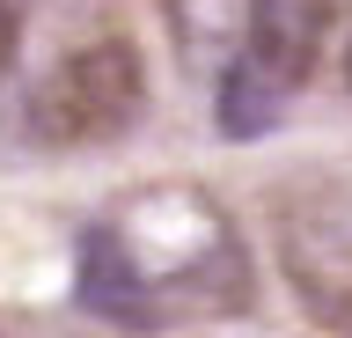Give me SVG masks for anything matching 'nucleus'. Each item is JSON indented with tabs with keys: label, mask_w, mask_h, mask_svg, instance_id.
I'll return each mask as SVG.
<instances>
[{
	"label": "nucleus",
	"mask_w": 352,
	"mask_h": 338,
	"mask_svg": "<svg viewBox=\"0 0 352 338\" xmlns=\"http://www.w3.org/2000/svg\"><path fill=\"white\" fill-rule=\"evenodd\" d=\"M74 294L88 316L125 324V331L184 324V316H242L250 309V257L213 199L140 191L81 235Z\"/></svg>",
	"instance_id": "f257e3e1"
},
{
	"label": "nucleus",
	"mask_w": 352,
	"mask_h": 338,
	"mask_svg": "<svg viewBox=\"0 0 352 338\" xmlns=\"http://www.w3.org/2000/svg\"><path fill=\"white\" fill-rule=\"evenodd\" d=\"M140 103H147L140 45L118 30H96L81 45H66L30 89V133L44 147H110L118 133H132Z\"/></svg>",
	"instance_id": "f03ea898"
},
{
	"label": "nucleus",
	"mask_w": 352,
	"mask_h": 338,
	"mask_svg": "<svg viewBox=\"0 0 352 338\" xmlns=\"http://www.w3.org/2000/svg\"><path fill=\"white\" fill-rule=\"evenodd\" d=\"M279 272L301 316L330 338H352V199L345 191H294L272 213Z\"/></svg>",
	"instance_id": "7ed1b4c3"
},
{
	"label": "nucleus",
	"mask_w": 352,
	"mask_h": 338,
	"mask_svg": "<svg viewBox=\"0 0 352 338\" xmlns=\"http://www.w3.org/2000/svg\"><path fill=\"white\" fill-rule=\"evenodd\" d=\"M330 23H338V0H250L242 8V59L264 67L294 96L316 74V59H323Z\"/></svg>",
	"instance_id": "20e7f679"
},
{
	"label": "nucleus",
	"mask_w": 352,
	"mask_h": 338,
	"mask_svg": "<svg viewBox=\"0 0 352 338\" xmlns=\"http://www.w3.org/2000/svg\"><path fill=\"white\" fill-rule=\"evenodd\" d=\"M286 89L272 81L264 67H250V59H228V74H220V96H213V118L228 140H257L272 118H279Z\"/></svg>",
	"instance_id": "39448f33"
},
{
	"label": "nucleus",
	"mask_w": 352,
	"mask_h": 338,
	"mask_svg": "<svg viewBox=\"0 0 352 338\" xmlns=\"http://www.w3.org/2000/svg\"><path fill=\"white\" fill-rule=\"evenodd\" d=\"M15 45H22V0H0V81L15 67Z\"/></svg>",
	"instance_id": "423d86ee"
},
{
	"label": "nucleus",
	"mask_w": 352,
	"mask_h": 338,
	"mask_svg": "<svg viewBox=\"0 0 352 338\" xmlns=\"http://www.w3.org/2000/svg\"><path fill=\"white\" fill-rule=\"evenodd\" d=\"M345 81H352V30H345Z\"/></svg>",
	"instance_id": "0eeeda50"
}]
</instances>
